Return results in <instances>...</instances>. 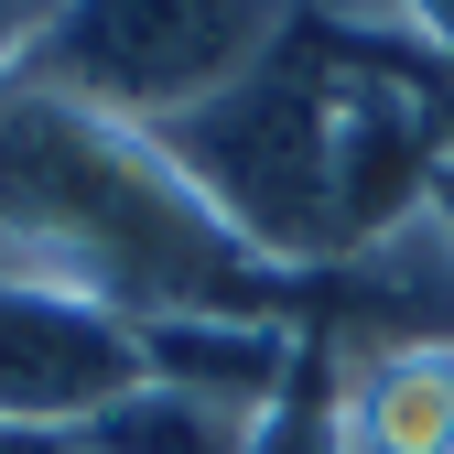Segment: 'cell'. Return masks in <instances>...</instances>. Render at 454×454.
I'll return each mask as SVG.
<instances>
[{
    "label": "cell",
    "instance_id": "6da1fadb",
    "mask_svg": "<svg viewBox=\"0 0 454 454\" xmlns=\"http://www.w3.org/2000/svg\"><path fill=\"white\" fill-rule=\"evenodd\" d=\"M0 270L87 293L130 325L162 314H239L293 325V270H270L206 216V195L162 162L152 130L98 120L76 98L0 87Z\"/></svg>",
    "mask_w": 454,
    "mask_h": 454
},
{
    "label": "cell",
    "instance_id": "7a4b0ae2",
    "mask_svg": "<svg viewBox=\"0 0 454 454\" xmlns=\"http://www.w3.org/2000/svg\"><path fill=\"white\" fill-rule=\"evenodd\" d=\"M162 162L206 195V216L270 270H325L347 260V33L293 12L239 87L152 130Z\"/></svg>",
    "mask_w": 454,
    "mask_h": 454
},
{
    "label": "cell",
    "instance_id": "3957f363",
    "mask_svg": "<svg viewBox=\"0 0 454 454\" xmlns=\"http://www.w3.org/2000/svg\"><path fill=\"white\" fill-rule=\"evenodd\" d=\"M293 12L303 0H66L12 87L76 98L98 120H130V130H162L184 108H206L216 87H239L293 33Z\"/></svg>",
    "mask_w": 454,
    "mask_h": 454
},
{
    "label": "cell",
    "instance_id": "277c9868",
    "mask_svg": "<svg viewBox=\"0 0 454 454\" xmlns=\"http://www.w3.org/2000/svg\"><path fill=\"white\" fill-rule=\"evenodd\" d=\"M293 335L335 357H454V227L422 206L401 227H379L368 249L303 270L293 293Z\"/></svg>",
    "mask_w": 454,
    "mask_h": 454
},
{
    "label": "cell",
    "instance_id": "5b68a950",
    "mask_svg": "<svg viewBox=\"0 0 454 454\" xmlns=\"http://www.w3.org/2000/svg\"><path fill=\"white\" fill-rule=\"evenodd\" d=\"M141 389V325L54 281H0V433H87Z\"/></svg>",
    "mask_w": 454,
    "mask_h": 454
},
{
    "label": "cell",
    "instance_id": "8992f818",
    "mask_svg": "<svg viewBox=\"0 0 454 454\" xmlns=\"http://www.w3.org/2000/svg\"><path fill=\"white\" fill-rule=\"evenodd\" d=\"M347 454H454V357H357L347 368Z\"/></svg>",
    "mask_w": 454,
    "mask_h": 454
},
{
    "label": "cell",
    "instance_id": "52a82bcc",
    "mask_svg": "<svg viewBox=\"0 0 454 454\" xmlns=\"http://www.w3.org/2000/svg\"><path fill=\"white\" fill-rule=\"evenodd\" d=\"M260 411L239 401H206V389H174V379H141L130 401H108L76 443L87 454H249Z\"/></svg>",
    "mask_w": 454,
    "mask_h": 454
},
{
    "label": "cell",
    "instance_id": "ba28073f",
    "mask_svg": "<svg viewBox=\"0 0 454 454\" xmlns=\"http://www.w3.org/2000/svg\"><path fill=\"white\" fill-rule=\"evenodd\" d=\"M249 454H347V368H335V347H314V335L293 347V379L270 389Z\"/></svg>",
    "mask_w": 454,
    "mask_h": 454
},
{
    "label": "cell",
    "instance_id": "9c48e42d",
    "mask_svg": "<svg viewBox=\"0 0 454 454\" xmlns=\"http://www.w3.org/2000/svg\"><path fill=\"white\" fill-rule=\"evenodd\" d=\"M54 12H66V0H0V87L22 76V54L43 43V22H54Z\"/></svg>",
    "mask_w": 454,
    "mask_h": 454
},
{
    "label": "cell",
    "instance_id": "30bf717a",
    "mask_svg": "<svg viewBox=\"0 0 454 454\" xmlns=\"http://www.w3.org/2000/svg\"><path fill=\"white\" fill-rule=\"evenodd\" d=\"M401 43H422L433 66L454 76V0H401Z\"/></svg>",
    "mask_w": 454,
    "mask_h": 454
},
{
    "label": "cell",
    "instance_id": "8fae6325",
    "mask_svg": "<svg viewBox=\"0 0 454 454\" xmlns=\"http://www.w3.org/2000/svg\"><path fill=\"white\" fill-rule=\"evenodd\" d=\"M433 216L454 227V152H443V174H433Z\"/></svg>",
    "mask_w": 454,
    "mask_h": 454
}]
</instances>
